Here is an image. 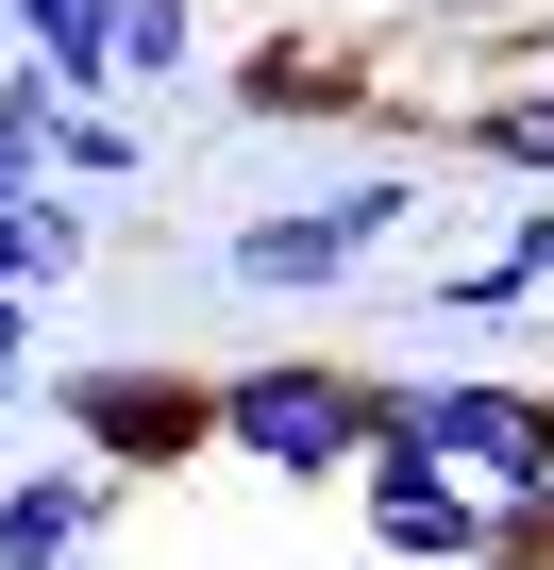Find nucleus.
I'll return each instance as SVG.
<instances>
[{"instance_id":"obj_3","label":"nucleus","mask_w":554,"mask_h":570,"mask_svg":"<svg viewBox=\"0 0 554 570\" xmlns=\"http://www.w3.org/2000/svg\"><path fill=\"white\" fill-rule=\"evenodd\" d=\"M370 403H387V436L437 453L454 487L554 503V386H521V370H370Z\"/></svg>"},{"instance_id":"obj_17","label":"nucleus","mask_w":554,"mask_h":570,"mask_svg":"<svg viewBox=\"0 0 554 570\" xmlns=\"http://www.w3.org/2000/svg\"><path fill=\"white\" fill-rule=\"evenodd\" d=\"M0 68H18V18H0Z\"/></svg>"},{"instance_id":"obj_6","label":"nucleus","mask_w":554,"mask_h":570,"mask_svg":"<svg viewBox=\"0 0 554 570\" xmlns=\"http://www.w3.org/2000/svg\"><path fill=\"white\" fill-rule=\"evenodd\" d=\"M218 101H235V118H387V101H370V68H353V51H320V35L235 51V85H218ZM387 135H404V118H387Z\"/></svg>"},{"instance_id":"obj_15","label":"nucleus","mask_w":554,"mask_h":570,"mask_svg":"<svg viewBox=\"0 0 554 570\" xmlns=\"http://www.w3.org/2000/svg\"><path fill=\"white\" fill-rule=\"evenodd\" d=\"M18 386H51V370H35V285H0V420H18Z\"/></svg>"},{"instance_id":"obj_14","label":"nucleus","mask_w":554,"mask_h":570,"mask_svg":"<svg viewBox=\"0 0 554 570\" xmlns=\"http://www.w3.org/2000/svg\"><path fill=\"white\" fill-rule=\"evenodd\" d=\"M337 218H353V252H387V235L420 218V185H404V168H370V185H337Z\"/></svg>"},{"instance_id":"obj_16","label":"nucleus","mask_w":554,"mask_h":570,"mask_svg":"<svg viewBox=\"0 0 554 570\" xmlns=\"http://www.w3.org/2000/svg\"><path fill=\"white\" fill-rule=\"evenodd\" d=\"M504 268H521L537 303H554V202H537V218H504Z\"/></svg>"},{"instance_id":"obj_10","label":"nucleus","mask_w":554,"mask_h":570,"mask_svg":"<svg viewBox=\"0 0 554 570\" xmlns=\"http://www.w3.org/2000/svg\"><path fill=\"white\" fill-rule=\"evenodd\" d=\"M135 168H152V135H135V101H85V118L51 135V185H85V202H118Z\"/></svg>"},{"instance_id":"obj_18","label":"nucleus","mask_w":554,"mask_h":570,"mask_svg":"<svg viewBox=\"0 0 554 570\" xmlns=\"http://www.w3.org/2000/svg\"><path fill=\"white\" fill-rule=\"evenodd\" d=\"M487 570H521V553H487Z\"/></svg>"},{"instance_id":"obj_4","label":"nucleus","mask_w":554,"mask_h":570,"mask_svg":"<svg viewBox=\"0 0 554 570\" xmlns=\"http://www.w3.org/2000/svg\"><path fill=\"white\" fill-rule=\"evenodd\" d=\"M353 537H370V570H487V553H504V503L387 436V453H370V487H353Z\"/></svg>"},{"instance_id":"obj_13","label":"nucleus","mask_w":554,"mask_h":570,"mask_svg":"<svg viewBox=\"0 0 554 570\" xmlns=\"http://www.w3.org/2000/svg\"><path fill=\"white\" fill-rule=\"evenodd\" d=\"M521 303H537V285H521L504 252H487V268H437V320H521Z\"/></svg>"},{"instance_id":"obj_11","label":"nucleus","mask_w":554,"mask_h":570,"mask_svg":"<svg viewBox=\"0 0 554 570\" xmlns=\"http://www.w3.org/2000/svg\"><path fill=\"white\" fill-rule=\"evenodd\" d=\"M454 135H470L487 168H537V185H554V85H487V101H454Z\"/></svg>"},{"instance_id":"obj_2","label":"nucleus","mask_w":554,"mask_h":570,"mask_svg":"<svg viewBox=\"0 0 554 570\" xmlns=\"http://www.w3.org/2000/svg\"><path fill=\"white\" fill-rule=\"evenodd\" d=\"M51 453H85L101 487H168L218 453V370L185 353H68L51 370Z\"/></svg>"},{"instance_id":"obj_7","label":"nucleus","mask_w":554,"mask_h":570,"mask_svg":"<svg viewBox=\"0 0 554 570\" xmlns=\"http://www.w3.org/2000/svg\"><path fill=\"white\" fill-rule=\"evenodd\" d=\"M218 268L252 285V303H303V285H337V268H370V252H353V218H337V202H286V218H235V235H218Z\"/></svg>"},{"instance_id":"obj_5","label":"nucleus","mask_w":554,"mask_h":570,"mask_svg":"<svg viewBox=\"0 0 554 570\" xmlns=\"http://www.w3.org/2000/svg\"><path fill=\"white\" fill-rule=\"evenodd\" d=\"M118 520V487L85 453H35V470H0V570H85Z\"/></svg>"},{"instance_id":"obj_12","label":"nucleus","mask_w":554,"mask_h":570,"mask_svg":"<svg viewBox=\"0 0 554 570\" xmlns=\"http://www.w3.org/2000/svg\"><path fill=\"white\" fill-rule=\"evenodd\" d=\"M85 252H101V202H85V185H51V202L18 218V235H0V268H18V285H68Z\"/></svg>"},{"instance_id":"obj_1","label":"nucleus","mask_w":554,"mask_h":570,"mask_svg":"<svg viewBox=\"0 0 554 570\" xmlns=\"http://www.w3.org/2000/svg\"><path fill=\"white\" fill-rule=\"evenodd\" d=\"M370 453H387L370 370H337V353H235L218 370V470H252V487H370Z\"/></svg>"},{"instance_id":"obj_8","label":"nucleus","mask_w":554,"mask_h":570,"mask_svg":"<svg viewBox=\"0 0 554 570\" xmlns=\"http://www.w3.org/2000/svg\"><path fill=\"white\" fill-rule=\"evenodd\" d=\"M18 18V68H51L68 101H118V0H0Z\"/></svg>"},{"instance_id":"obj_9","label":"nucleus","mask_w":554,"mask_h":570,"mask_svg":"<svg viewBox=\"0 0 554 570\" xmlns=\"http://www.w3.org/2000/svg\"><path fill=\"white\" fill-rule=\"evenodd\" d=\"M185 68H202V0H118V101H152Z\"/></svg>"}]
</instances>
